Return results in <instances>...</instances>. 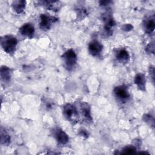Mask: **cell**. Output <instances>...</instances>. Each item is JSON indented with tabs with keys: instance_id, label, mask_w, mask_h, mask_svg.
Returning a JSON list of instances; mask_svg holds the SVG:
<instances>
[{
	"instance_id": "obj_14",
	"label": "cell",
	"mask_w": 155,
	"mask_h": 155,
	"mask_svg": "<svg viewBox=\"0 0 155 155\" xmlns=\"http://www.w3.org/2000/svg\"><path fill=\"white\" fill-rule=\"evenodd\" d=\"M1 79L5 81H8L11 77L10 69L7 67H2L1 68Z\"/></svg>"
},
{
	"instance_id": "obj_15",
	"label": "cell",
	"mask_w": 155,
	"mask_h": 155,
	"mask_svg": "<svg viewBox=\"0 0 155 155\" xmlns=\"http://www.w3.org/2000/svg\"><path fill=\"white\" fill-rule=\"evenodd\" d=\"M45 3V5L47 6V7L49 9L51 10H56L59 8L58 6L59 5V3L58 1H47L44 2Z\"/></svg>"
},
{
	"instance_id": "obj_8",
	"label": "cell",
	"mask_w": 155,
	"mask_h": 155,
	"mask_svg": "<svg viewBox=\"0 0 155 155\" xmlns=\"http://www.w3.org/2000/svg\"><path fill=\"white\" fill-rule=\"evenodd\" d=\"M54 136L60 143L65 144L68 140V137L67 134L62 130L57 128L54 132Z\"/></svg>"
},
{
	"instance_id": "obj_17",
	"label": "cell",
	"mask_w": 155,
	"mask_h": 155,
	"mask_svg": "<svg viewBox=\"0 0 155 155\" xmlns=\"http://www.w3.org/2000/svg\"><path fill=\"white\" fill-rule=\"evenodd\" d=\"M136 148L133 146H127L125 147L122 150V154H130V153H134L136 152Z\"/></svg>"
},
{
	"instance_id": "obj_11",
	"label": "cell",
	"mask_w": 155,
	"mask_h": 155,
	"mask_svg": "<svg viewBox=\"0 0 155 155\" xmlns=\"http://www.w3.org/2000/svg\"><path fill=\"white\" fill-rule=\"evenodd\" d=\"M143 26L145 30L147 33H151L154 31L155 27L154 17L147 19L143 24Z\"/></svg>"
},
{
	"instance_id": "obj_12",
	"label": "cell",
	"mask_w": 155,
	"mask_h": 155,
	"mask_svg": "<svg viewBox=\"0 0 155 155\" xmlns=\"http://www.w3.org/2000/svg\"><path fill=\"white\" fill-rule=\"evenodd\" d=\"M135 84H137L138 87L141 90H145V76L142 74H138L135 77Z\"/></svg>"
},
{
	"instance_id": "obj_16",
	"label": "cell",
	"mask_w": 155,
	"mask_h": 155,
	"mask_svg": "<svg viewBox=\"0 0 155 155\" xmlns=\"http://www.w3.org/2000/svg\"><path fill=\"white\" fill-rule=\"evenodd\" d=\"M1 143L4 145H8L9 144L10 142V137L8 134H7L5 132L3 133L2 131H1Z\"/></svg>"
},
{
	"instance_id": "obj_10",
	"label": "cell",
	"mask_w": 155,
	"mask_h": 155,
	"mask_svg": "<svg viewBox=\"0 0 155 155\" xmlns=\"http://www.w3.org/2000/svg\"><path fill=\"white\" fill-rule=\"evenodd\" d=\"M117 59L120 63H127L129 60V53L128 51L124 49H122L119 50L116 54Z\"/></svg>"
},
{
	"instance_id": "obj_3",
	"label": "cell",
	"mask_w": 155,
	"mask_h": 155,
	"mask_svg": "<svg viewBox=\"0 0 155 155\" xmlns=\"http://www.w3.org/2000/svg\"><path fill=\"white\" fill-rule=\"evenodd\" d=\"M64 114L66 118L70 121H76L78 113L75 107L71 104H67L64 107Z\"/></svg>"
},
{
	"instance_id": "obj_7",
	"label": "cell",
	"mask_w": 155,
	"mask_h": 155,
	"mask_svg": "<svg viewBox=\"0 0 155 155\" xmlns=\"http://www.w3.org/2000/svg\"><path fill=\"white\" fill-rule=\"evenodd\" d=\"M21 33L27 37H31L35 33V28L31 24H25L20 28Z\"/></svg>"
},
{
	"instance_id": "obj_4",
	"label": "cell",
	"mask_w": 155,
	"mask_h": 155,
	"mask_svg": "<svg viewBox=\"0 0 155 155\" xmlns=\"http://www.w3.org/2000/svg\"><path fill=\"white\" fill-rule=\"evenodd\" d=\"M56 19L54 17L43 14L40 16V28L43 30H48L52 23L55 22Z\"/></svg>"
},
{
	"instance_id": "obj_13",
	"label": "cell",
	"mask_w": 155,
	"mask_h": 155,
	"mask_svg": "<svg viewBox=\"0 0 155 155\" xmlns=\"http://www.w3.org/2000/svg\"><path fill=\"white\" fill-rule=\"evenodd\" d=\"M13 8L17 13H21L23 12L25 6L24 1H15L13 2Z\"/></svg>"
},
{
	"instance_id": "obj_1",
	"label": "cell",
	"mask_w": 155,
	"mask_h": 155,
	"mask_svg": "<svg viewBox=\"0 0 155 155\" xmlns=\"http://www.w3.org/2000/svg\"><path fill=\"white\" fill-rule=\"evenodd\" d=\"M1 46L7 53H13L16 48L18 41L16 38L10 36H4L1 39Z\"/></svg>"
},
{
	"instance_id": "obj_5",
	"label": "cell",
	"mask_w": 155,
	"mask_h": 155,
	"mask_svg": "<svg viewBox=\"0 0 155 155\" xmlns=\"http://www.w3.org/2000/svg\"><path fill=\"white\" fill-rule=\"evenodd\" d=\"M114 95L120 100L124 101L130 97L129 92L127 90V88L124 86H117L115 87L114 90Z\"/></svg>"
},
{
	"instance_id": "obj_9",
	"label": "cell",
	"mask_w": 155,
	"mask_h": 155,
	"mask_svg": "<svg viewBox=\"0 0 155 155\" xmlns=\"http://www.w3.org/2000/svg\"><path fill=\"white\" fill-rule=\"evenodd\" d=\"M81 110L84 119H85L87 122H91L92 118L90 113V108L88 105L85 102L82 103L81 105Z\"/></svg>"
},
{
	"instance_id": "obj_6",
	"label": "cell",
	"mask_w": 155,
	"mask_h": 155,
	"mask_svg": "<svg viewBox=\"0 0 155 155\" xmlns=\"http://www.w3.org/2000/svg\"><path fill=\"white\" fill-rule=\"evenodd\" d=\"M102 50V45L97 41H93L89 44L88 51L93 56H97Z\"/></svg>"
},
{
	"instance_id": "obj_2",
	"label": "cell",
	"mask_w": 155,
	"mask_h": 155,
	"mask_svg": "<svg viewBox=\"0 0 155 155\" xmlns=\"http://www.w3.org/2000/svg\"><path fill=\"white\" fill-rule=\"evenodd\" d=\"M65 65L68 70L72 69L77 61L76 54L73 50H69L63 55Z\"/></svg>"
},
{
	"instance_id": "obj_18",
	"label": "cell",
	"mask_w": 155,
	"mask_h": 155,
	"mask_svg": "<svg viewBox=\"0 0 155 155\" xmlns=\"http://www.w3.org/2000/svg\"><path fill=\"white\" fill-rule=\"evenodd\" d=\"M154 43L153 42L150 43V44L147 47V51L148 53H154Z\"/></svg>"
}]
</instances>
